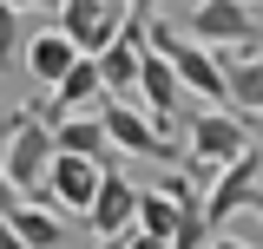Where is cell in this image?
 I'll return each instance as SVG.
<instances>
[{"label":"cell","mask_w":263,"mask_h":249,"mask_svg":"<svg viewBox=\"0 0 263 249\" xmlns=\"http://www.w3.org/2000/svg\"><path fill=\"white\" fill-rule=\"evenodd\" d=\"M13 203H20V190L7 184V171H0V210H7V217H13Z\"/></svg>","instance_id":"7402d4cb"},{"label":"cell","mask_w":263,"mask_h":249,"mask_svg":"<svg viewBox=\"0 0 263 249\" xmlns=\"http://www.w3.org/2000/svg\"><path fill=\"white\" fill-rule=\"evenodd\" d=\"M250 217H257V223H263V184H257V197H250Z\"/></svg>","instance_id":"d4e9b609"},{"label":"cell","mask_w":263,"mask_h":249,"mask_svg":"<svg viewBox=\"0 0 263 249\" xmlns=\"http://www.w3.org/2000/svg\"><path fill=\"white\" fill-rule=\"evenodd\" d=\"M7 7H20V13H60V0H7Z\"/></svg>","instance_id":"ac0fdd59"},{"label":"cell","mask_w":263,"mask_h":249,"mask_svg":"<svg viewBox=\"0 0 263 249\" xmlns=\"http://www.w3.org/2000/svg\"><path fill=\"white\" fill-rule=\"evenodd\" d=\"M250 7H257V0H250Z\"/></svg>","instance_id":"4316f807"},{"label":"cell","mask_w":263,"mask_h":249,"mask_svg":"<svg viewBox=\"0 0 263 249\" xmlns=\"http://www.w3.org/2000/svg\"><path fill=\"white\" fill-rule=\"evenodd\" d=\"M20 59H27V72L40 79V86H60V72L79 59V46H72L60 27H46V33H33V39H27V53H20Z\"/></svg>","instance_id":"7c38bea8"},{"label":"cell","mask_w":263,"mask_h":249,"mask_svg":"<svg viewBox=\"0 0 263 249\" xmlns=\"http://www.w3.org/2000/svg\"><path fill=\"white\" fill-rule=\"evenodd\" d=\"M204 249H250V243H243V236H224V230H211V243H204Z\"/></svg>","instance_id":"ffe728a7"},{"label":"cell","mask_w":263,"mask_h":249,"mask_svg":"<svg viewBox=\"0 0 263 249\" xmlns=\"http://www.w3.org/2000/svg\"><path fill=\"white\" fill-rule=\"evenodd\" d=\"M13 230H20V249H60L66 243L60 210H46V203H33V197L13 203Z\"/></svg>","instance_id":"5bb4252c"},{"label":"cell","mask_w":263,"mask_h":249,"mask_svg":"<svg viewBox=\"0 0 263 249\" xmlns=\"http://www.w3.org/2000/svg\"><path fill=\"white\" fill-rule=\"evenodd\" d=\"M99 177H105V164H92V157H72V151H53V164H46V184L33 190V203H46V210H60V217H86V203H92Z\"/></svg>","instance_id":"7a4b0ae2"},{"label":"cell","mask_w":263,"mask_h":249,"mask_svg":"<svg viewBox=\"0 0 263 249\" xmlns=\"http://www.w3.org/2000/svg\"><path fill=\"white\" fill-rule=\"evenodd\" d=\"M132 217H138V184L119 177V171H105L99 190H92V203H86V223H92L99 236H125Z\"/></svg>","instance_id":"30bf717a"},{"label":"cell","mask_w":263,"mask_h":249,"mask_svg":"<svg viewBox=\"0 0 263 249\" xmlns=\"http://www.w3.org/2000/svg\"><path fill=\"white\" fill-rule=\"evenodd\" d=\"M125 249H171L164 236H145V230H125Z\"/></svg>","instance_id":"e0dca14e"},{"label":"cell","mask_w":263,"mask_h":249,"mask_svg":"<svg viewBox=\"0 0 263 249\" xmlns=\"http://www.w3.org/2000/svg\"><path fill=\"white\" fill-rule=\"evenodd\" d=\"M250 151V118L243 112H230V105H204L191 118V164H230V157Z\"/></svg>","instance_id":"5b68a950"},{"label":"cell","mask_w":263,"mask_h":249,"mask_svg":"<svg viewBox=\"0 0 263 249\" xmlns=\"http://www.w3.org/2000/svg\"><path fill=\"white\" fill-rule=\"evenodd\" d=\"M99 125H105V138H112V151L119 157H171V144L158 138V125L138 112V98H99Z\"/></svg>","instance_id":"52a82bcc"},{"label":"cell","mask_w":263,"mask_h":249,"mask_svg":"<svg viewBox=\"0 0 263 249\" xmlns=\"http://www.w3.org/2000/svg\"><path fill=\"white\" fill-rule=\"evenodd\" d=\"M250 144H257V157H263V112H250Z\"/></svg>","instance_id":"603a6c76"},{"label":"cell","mask_w":263,"mask_h":249,"mask_svg":"<svg viewBox=\"0 0 263 249\" xmlns=\"http://www.w3.org/2000/svg\"><path fill=\"white\" fill-rule=\"evenodd\" d=\"M191 39H204V46H230V53H250V46H263L257 7H250V0H197V7H191Z\"/></svg>","instance_id":"3957f363"},{"label":"cell","mask_w":263,"mask_h":249,"mask_svg":"<svg viewBox=\"0 0 263 249\" xmlns=\"http://www.w3.org/2000/svg\"><path fill=\"white\" fill-rule=\"evenodd\" d=\"M138 105H145V118L158 125V138H164V125L178 118V105H184V86H178V66L164 59L158 46H145V59H138Z\"/></svg>","instance_id":"ba28073f"},{"label":"cell","mask_w":263,"mask_h":249,"mask_svg":"<svg viewBox=\"0 0 263 249\" xmlns=\"http://www.w3.org/2000/svg\"><path fill=\"white\" fill-rule=\"evenodd\" d=\"M0 249H20V230H13V217L0 210Z\"/></svg>","instance_id":"d6986e66"},{"label":"cell","mask_w":263,"mask_h":249,"mask_svg":"<svg viewBox=\"0 0 263 249\" xmlns=\"http://www.w3.org/2000/svg\"><path fill=\"white\" fill-rule=\"evenodd\" d=\"M99 79H105V92L112 98H132L138 92V59H145V20H125L112 46H99Z\"/></svg>","instance_id":"9c48e42d"},{"label":"cell","mask_w":263,"mask_h":249,"mask_svg":"<svg viewBox=\"0 0 263 249\" xmlns=\"http://www.w3.org/2000/svg\"><path fill=\"white\" fill-rule=\"evenodd\" d=\"M53 151L92 157V164H105V171H112V138H105V125H99V112H66V118L53 125Z\"/></svg>","instance_id":"8fae6325"},{"label":"cell","mask_w":263,"mask_h":249,"mask_svg":"<svg viewBox=\"0 0 263 249\" xmlns=\"http://www.w3.org/2000/svg\"><path fill=\"white\" fill-rule=\"evenodd\" d=\"M46 164H53V125L40 118V112H20L13 138L0 144V171H7V184L20 190V197H33V190L46 184Z\"/></svg>","instance_id":"6da1fadb"},{"label":"cell","mask_w":263,"mask_h":249,"mask_svg":"<svg viewBox=\"0 0 263 249\" xmlns=\"http://www.w3.org/2000/svg\"><path fill=\"white\" fill-rule=\"evenodd\" d=\"M132 230L171 243V230H178V197H164V190H138V217H132Z\"/></svg>","instance_id":"9a60e30c"},{"label":"cell","mask_w":263,"mask_h":249,"mask_svg":"<svg viewBox=\"0 0 263 249\" xmlns=\"http://www.w3.org/2000/svg\"><path fill=\"white\" fill-rule=\"evenodd\" d=\"M224 86H230V112H263V46L230 53L224 59Z\"/></svg>","instance_id":"4fadbf2b"},{"label":"cell","mask_w":263,"mask_h":249,"mask_svg":"<svg viewBox=\"0 0 263 249\" xmlns=\"http://www.w3.org/2000/svg\"><path fill=\"white\" fill-rule=\"evenodd\" d=\"M257 184H263V157H257V144H250L243 157H230V164H217V171H211V184H204V217H211V230H224L237 210H250Z\"/></svg>","instance_id":"277c9868"},{"label":"cell","mask_w":263,"mask_h":249,"mask_svg":"<svg viewBox=\"0 0 263 249\" xmlns=\"http://www.w3.org/2000/svg\"><path fill=\"white\" fill-rule=\"evenodd\" d=\"M20 53H27V33H20V7H7V0H0V72L20 59Z\"/></svg>","instance_id":"2e32d148"},{"label":"cell","mask_w":263,"mask_h":249,"mask_svg":"<svg viewBox=\"0 0 263 249\" xmlns=\"http://www.w3.org/2000/svg\"><path fill=\"white\" fill-rule=\"evenodd\" d=\"M99 249H125V236H99Z\"/></svg>","instance_id":"484cf974"},{"label":"cell","mask_w":263,"mask_h":249,"mask_svg":"<svg viewBox=\"0 0 263 249\" xmlns=\"http://www.w3.org/2000/svg\"><path fill=\"white\" fill-rule=\"evenodd\" d=\"M125 7H132V20H152V13H158L164 0H125Z\"/></svg>","instance_id":"44dd1931"},{"label":"cell","mask_w":263,"mask_h":249,"mask_svg":"<svg viewBox=\"0 0 263 249\" xmlns=\"http://www.w3.org/2000/svg\"><path fill=\"white\" fill-rule=\"evenodd\" d=\"M13 125H20V112H0V144L13 138Z\"/></svg>","instance_id":"cb8c5ba5"},{"label":"cell","mask_w":263,"mask_h":249,"mask_svg":"<svg viewBox=\"0 0 263 249\" xmlns=\"http://www.w3.org/2000/svg\"><path fill=\"white\" fill-rule=\"evenodd\" d=\"M132 20L125 0H60V13H53V27L79 46V53H99V46H112L119 27Z\"/></svg>","instance_id":"8992f818"}]
</instances>
